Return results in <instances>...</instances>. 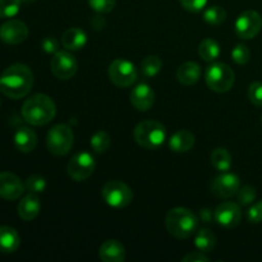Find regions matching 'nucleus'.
I'll use <instances>...</instances> for the list:
<instances>
[{"mask_svg": "<svg viewBox=\"0 0 262 262\" xmlns=\"http://www.w3.org/2000/svg\"><path fill=\"white\" fill-rule=\"evenodd\" d=\"M109 78L117 87L125 89L137 81L138 72L135 64L127 59H115L109 67Z\"/></svg>", "mask_w": 262, "mask_h": 262, "instance_id": "nucleus-8", "label": "nucleus"}, {"mask_svg": "<svg viewBox=\"0 0 262 262\" xmlns=\"http://www.w3.org/2000/svg\"><path fill=\"white\" fill-rule=\"evenodd\" d=\"M241 187V179L237 174L225 173L215 177L211 182V191L215 196L220 199H229L237 194L238 189Z\"/></svg>", "mask_w": 262, "mask_h": 262, "instance_id": "nucleus-13", "label": "nucleus"}, {"mask_svg": "<svg viewBox=\"0 0 262 262\" xmlns=\"http://www.w3.org/2000/svg\"><path fill=\"white\" fill-rule=\"evenodd\" d=\"M211 164L216 170L222 171V173L229 171L233 164L229 151L224 147L215 148L211 154Z\"/></svg>", "mask_w": 262, "mask_h": 262, "instance_id": "nucleus-25", "label": "nucleus"}, {"mask_svg": "<svg viewBox=\"0 0 262 262\" xmlns=\"http://www.w3.org/2000/svg\"><path fill=\"white\" fill-rule=\"evenodd\" d=\"M196 142V138L192 132L187 129H181L174 133L169 140V147L174 152H188L192 150Z\"/></svg>", "mask_w": 262, "mask_h": 262, "instance_id": "nucleus-20", "label": "nucleus"}, {"mask_svg": "<svg viewBox=\"0 0 262 262\" xmlns=\"http://www.w3.org/2000/svg\"><path fill=\"white\" fill-rule=\"evenodd\" d=\"M179 2L184 9L192 13L201 12L207 4V0H179Z\"/></svg>", "mask_w": 262, "mask_h": 262, "instance_id": "nucleus-37", "label": "nucleus"}, {"mask_svg": "<svg viewBox=\"0 0 262 262\" xmlns=\"http://www.w3.org/2000/svg\"><path fill=\"white\" fill-rule=\"evenodd\" d=\"M28 37V27L25 22L18 19L7 20L0 26V40L8 45L22 43Z\"/></svg>", "mask_w": 262, "mask_h": 262, "instance_id": "nucleus-14", "label": "nucleus"}, {"mask_svg": "<svg viewBox=\"0 0 262 262\" xmlns=\"http://www.w3.org/2000/svg\"><path fill=\"white\" fill-rule=\"evenodd\" d=\"M194 246L201 252H211L216 246V235L207 228L199 230L194 237Z\"/></svg>", "mask_w": 262, "mask_h": 262, "instance_id": "nucleus-24", "label": "nucleus"}, {"mask_svg": "<svg viewBox=\"0 0 262 262\" xmlns=\"http://www.w3.org/2000/svg\"><path fill=\"white\" fill-rule=\"evenodd\" d=\"M182 261L184 262H209L210 258L205 255L204 252L199 251V252H189L184 257H182Z\"/></svg>", "mask_w": 262, "mask_h": 262, "instance_id": "nucleus-39", "label": "nucleus"}, {"mask_svg": "<svg viewBox=\"0 0 262 262\" xmlns=\"http://www.w3.org/2000/svg\"><path fill=\"white\" fill-rule=\"evenodd\" d=\"M33 86V73L25 64H13L0 76V92L9 99L27 96Z\"/></svg>", "mask_w": 262, "mask_h": 262, "instance_id": "nucleus-1", "label": "nucleus"}, {"mask_svg": "<svg viewBox=\"0 0 262 262\" xmlns=\"http://www.w3.org/2000/svg\"><path fill=\"white\" fill-rule=\"evenodd\" d=\"M95 168H96V163H95L94 156L90 152L82 151V152L76 154L69 160L68 165H67V171L72 179H74L76 182H82L92 176Z\"/></svg>", "mask_w": 262, "mask_h": 262, "instance_id": "nucleus-9", "label": "nucleus"}, {"mask_svg": "<svg viewBox=\"0 0 262 262\" xmlns=\"http://www.w3.org/2000/svg\"><path fill=\"white\" fill-rule=\"evenodd\" d=\"M20 0H0V18H12L20 9Z\"/></svg>", "mask_w": 262, "mask_h": 262, "instance_id": "nucleus-30", "label": "nucleus"}, {"mask_svg": "<svg viewBox=\"0 0 262 262\" xmlns=\"http://www.w3.org/2000/svg\"><path fill=\"white\" fill-rule=\"evenodd\" d=\"M199 55L205 61H214L220 55V46L212 38H205L199 46Z\"/></svg>", "mask_w": 262, "mask_h": 262, "instance_id": "nucleus-27", "label": "nucleus"}, {"mask_svg": "<svg viewBox=\"0 0 262 262\" xmlns=\"http://www.w3.org/2000/svg\"><path fill=\"white\" fill-rule=\"evenodd\" d=\"M261 123H262V115H261Z\"/></svg>", "mask_w": 262, "mask_h": 262, "instance_id": "nucleus-43", "label": "nucleus"}, {"mask_svg": "<svg viewBox=\"0 0 262 262\" xmlns=\"http://www.w3.org/2000/svg\"><path fill=\"white\" fill-rule=\"evenodd\" d=\"M102 199L114 209L127 207L133 200V192L129 187L120 181H110L102 187Z\"/></svg>", "mask_w": 262, "mask_h": 262, "instance_id": "nucleus-7", "label": "nucleus"}, {"mask_svg": "<svg viewBox=\"0 0 262 262\" xmlns=\"http://www.w3.org/2000/svg\"><path fill=\"white\" fill-rule=\"evenodd\" d=\"M61 43L67 50H81L87 43V35L81 28H69L61 36Z\"/></svg>", "mask_w": 262, "mask_h": 262, "instance_id": "nucleus-23", "label": "nucleus"}, {"mask_svg": "<svg viewBox=\"0 0 262 262\" xmlns=\"http://www.w3.org/2000/svg\"><path fill=\"white\" fill-rule=\"evenodd\" d=\"M73 130L68 124H56L46 136V146L53 155L64 156L73 146Z\"/></svg>", "mask_w": 262, "mask_h": 262, "instance_id": "nucleus-6", "label": "nucleus"}, {"mask_svg": "<svg viewBox=\"0 0 262 262\" xmlns=\"http://www.w3.org/2000/svg\"><path fill=\"white\" fill-rule=\"evenodd\" d=\"M155 102V92L150 84L140 83L130 92V104L138 112H147Z\"/></svg>", "mask_w": 262, "mask_h": 262, "instance_id": "nucleus-16", "label": "nucleus"}, {"mask_svg": "<svg viewBox=\"0 0 262 262\" xmlns=\"http://www.w3.org/2000/svg\"><path fill=\"white\" fill-rule=\"evenodd\" d=\"M25 184L22 183L19 177L9 171L0 173V197L7 201L18 200L25 192Z\"/></svg>", "mask_w": 262, "mask_h": 262, "instance_id": "nucleus-15", "label": "nucleus"}, {"mask_svg": "<svg viewBox=\"0 0 262 262\" xmlns=\"http://www.w3.org/2000/svg\"><path fill=\"white\" fill-rule=\"evenodd\" d=\"M232 59L233 61H235V63L239 64V66L247 64L251 59L250 49L246 45H243V43H238V45H235V48L232 50Z\"/></svg>", "mask_w": 262, "mask_h": 262, "instance_id": "nucleus-32", "label": "nucleus"}, {"mask_svg": "<svg viewBox=\"0 0 262 262\" xmlns=\"http://www.w3.org/2000/svg\"><path fill=\"white\" fill-rule=\"evenodd\" d=\"M214 219L220 227L232 229V228L239 225L241 220H242V210H241L239 205L235 202H222L214 210Z\"/></svg>", "mask_w": 262, "mask_h": 262, "instance_id": "nucleus-12", "label": "nucleus"}, {"mask_svg": "<svg viewBox=\"0 0 262 262\" xmlns=\"http://www.w3.org/2000/svg\"><path fill=\"white\" fill-rule=\"evenodd\" d=\"M256 188L252 186H245V187H239L237 192V199L238 202L241 205H251L253 201L256 200Z\"/></svg>", "mask_w": 262, "mask_h": 262, "instance_id": "nucleus-33", "label": "nucleus"}, {"mask_svg": "<svg viewBox=\"0 0 262 262\" xmlns=\"http://www.w3.org/2000/svg\"><path fill=\"white\" fill-rule=\"evenodd\" d=\"M99 256L104 262H123L125 260V248L119 241H106L100 247Z\"/></svg>", "mask_w": 262, "mask_h": 262, "instance_id": "nucleus-18", "label": "nucleus"}, {"mask_svg": "<svg viewBox=\"0 0 262 262\" xmlns=\"http://www.w3.org/2000/svg\"><path fill=\"white\" fill-rule=\"evenodd\" d=\"M235 33L243 40H251L260 33L262 17L256 10H246L235 20Z\"/></svg>", "mask_w": 262, "mask_h": 262, "instance_id": "nucleus-10", "label": "nucleus"}, {"mask_svg": "<svg viewBox=\"0 0 262 262\" xmlns=\"http://www.w3.org/2000/svg\"><path fill=\"white\" fill-rule=\"evenodd\" d=\"M201 216H202V219L205 220V222L210 223L211 217H214V214H211V211H210V210L205 209V210H201Z\"/></svg>", "mask_w": 262, "mask_h": 262, "instance_id": "nucleus-40", "label": "nucleus"}, {"mask_svg": "<svg viewBox=\"0 0 262 262\" xmlns=\"http://www.w3.org/2000/svg\"><path fill=\"white\" fill-rule=\"evenodd\" d=\"M133 137L141 147L156 150L165 142L166 129L161 123L156 120H143L136 125Z\"/></svg>", "mask_w": 262, "mask_h": 262, "instance_id": "nucleus-4", "label": "nucleus"}, {"mask_svg": "<svg viewBox=\"0 0 262 262\" xmlns=\"http://www.w3.org/2000/svg\"><path fill=\"white\" fill-rule=\"evenodd\" d=\"M225 18H227V12L224 10V8L219 7V5H212L204 12V19L209 25H220L224 22Z\"/></svg>", "mask_w": 262, "mask_h": 262, "instance_id": "nucleus-29", "label": "nucleus"}, {"mask_svg": "<svg viewBox=\"0 0 262 262\" xmlns=\"http://www.w3.org/2000/svg\"><path fill=\"white\" fill-rule=\"evenodd\" d=\"M20 238L17 230L8 225L0 227V252L14 253L19 248Z\"/></svg>", "mask_w": 262, "mask_h": 262, "instance_id": "nucleus-22", "label": "nucleus"}, {"mask_svg": "<svg viewBox=\"0 0 262 262\" xmlns=\"http://www.w3.org/2000/svg\"><path fill=\"white\" fill-rule=\"evenodd\" d=\"M165 224L171 235L179 239H186L196 233L199 217L186 207H176L168 212Z\"/></svg>", "mask_w": 262, "mask_h": 262, "instance_id": "nucleus-3", "label": "nucleus"}, {"mask_svg": "<svg viewBox=\"0 0 262 262\" xmlns=\"http://www.w3.org/2000/svg\"><path fill=\"white\" fill-rule=\"evenodd\" d=\"M247 220L252 224H258L262 222V200L250 207L247 211Z\"/></svg>", "mask_w": 262, "mask_h": 262, "instance_id": "nucleus-36", "label": "nucleus"}, {"mask_svg": "<svg viewBox=\"0 0 262 262\" xmlns=\"http://www.w3.org/2000/svg\"><path fill=\"white\" fill-rule=\"evenodd\" d=\"M20 2H22L23 4H32V3H35L36 0H20Z\"/></svg>", "mask_w": 262, "mask_h": 262, "instance_id": "nucleus-41", "label": "nucleus"}, {"mask_svg": "<svg viewBox=\"0 0 262 262\" xmlns=\"http://www.w3.org/2000/svg\"><path fill=\"white\" fill-rule=\"evenodd\" d=\"M163 68V60L158 55L146 56L141 63V74L143 78H152L158 76Z\"/></svg>", "mask_w": 262, "mask_h": 262, "instance_id": "nucleus-26", "label": "nucleus"}, {"mask_svg": "<svg viewBox=\"0 0 262 262\" xmlns=\"http://www.w3.org/2000/svg\"><path fill=\"white\" fill-rule=\"evenodd\" d=\"M205 81L210 90L223 94L233 87L235 81L234 71L225 63H212L205 71Z\"/></svg>", "mask_w": 262, "mask_h": 262, "instance_id": "nucleus-5", "label": "nucleus"}, {"mask_svg": "<svg viewBox=\"0 0 262 262\" xmlns=\"http://www.w3.org/2000/svg\"><path fill=\"white\" fill-rule=\"evenodd\" d=\"M56 114L55 102L48 95L37 94L26 100L22 105L23 119L31 125H45Z\"/></svg>", "mask_w": 262, "mask_h": 262, "instance_id": "nucleus-2", "label": "nucleus"}, {"mask_svg": "<svg viewBox=\"0 0 262 262\" xmlns=\"http://www.w3.org/2000/svg\"><path fill=\"white\" fill-rule=\"evenodd\" d=\"M25 187L30 193H42L46 188V181L45 178L41 176H31L30 178L26 181Z\"/></svg>", "mask_w": 262, "mask_h": 262, "instance_id": "nucleus-31", "label": "nucleus"}, {"mask_svg": "<svg viewBox=\"0 0 262 262\" xmlns=\"http://www.w3.org/2000/svg\"><path fill=\"white\" fill-rule=\"evenodd\" d=\"M248 99L255 106H262V82H252L248 87Z\"/></svg>", "mask_w": 262, "mask_h": 262, "instance_id": "nucleus-34", "label": "nucleus"}, {"mask_svg": "<svg viewBox=\"0 0 262 262\" xmlns=\"http://www.w3.org/2000/svg\"><path fill=\"white\" fill-rule=\"evenodd\" d=\"M90 7L100 14H105L114 9L115 0H87Z\"/></svg>", "mask_w": 262, "mask_h": 262, "instance_id": "nucleus-35", "label": "nucleus"}, {"mask_svg": "<svg viewBox=\"0 0 262 262\" xmlns=\"http://www.w3.org/2000/svg\"><path fill=\"white\" fill-rule=\"evenodd\" d=\"M41 46H42V50L45 53L53 54V55L59 51V41L54 36H48V37L43 38Z\"/></svg>", "mask_w": 262, "mask_h": 262, "instance_id": "nucleus-38", "label": "nucleus"}, {"mask_svg": "<svg viewBox=\"0 0 262 262\" xmlns=\"http://www.w3.org/2000/svg\"><path fill=\"white\" fill-rule=\"evenodd\" d=\"M201 67L194 61H186L179 66L177 71V78L184 86H193L201 78Z\"/></svg>", "mask_w": 262, "mask_h": 262, "instance_id": "nucleus-21", "label": "nucleus"}, {"mask_svg": "<svg viewBox=\"0 0 262 262\" xmlns=\"http://www.w3.org/2000/svg\"><path fill=\"white\" fill-rule=\"evenodd\" d=\"M0 106H2V101H0Z\"/></svg>", "mask_w": 262, "mask_h": 262, "instance_id": "nucleus-42", "label": "nucleus"}, {"mask_svg": "<svg viewBox=\"0 0 262 262\" xmlns=\"http://www.w3.org/2000/svg\"><path fill=\"white\" fill-rule=\"evenodd\" d=\"M14 146L20 152H32L37 145V136L31 128L20 127L18 128L17 132L14 133Z\"/></svg>", "mask_w": 262, "mask_h": 262, "instance_id": "nucleus-19", "label": "nucleus"}, {"mask_svg": "<svg viewBox=\"0 0 262 262\" xmlns=\"http://www.w3.org/2000/svg\"><path fill=\"white\" fill-rule=\"evenodd\" d=\"M50 68L54 76L59 79H71L78 71V61L76 56L68 51L55 53L51 58Z\"/></svg>", "mask_w": 262, "mask_h": 262, "instance_id": "nucleus-11", "label": "nucleus"}, {"mask_svg": "<svg viewBox=\"0 0 262 262\" xmlns=\"http://www.w3.org/2000/svg\"><path fill=\"white\" fill-rule=\"evenodd\" d=\"M41 202L37 194L28 193L18 204V215L25 222H31L40 214Z\"/></svg>", "mask_w": 262, "mask_h": 262, "instance_id": "nucleus-17", "label": "nucleus"}, {"mask_svg": "<svg viewBox=\"0 0 262 262\" xmlns=\"http://www.w3.org/2000/svg\"><path fill=\"white\" fill-rule=\"evenodd\" d=\"M92 150L96 154H104L112 145V138L105 130H99L90 140Z\"/></svg>", "mask_w": 262, "mask_h": 262, "instance_id": "nucleus-28", "label": "nucleus"}]
</instances>
